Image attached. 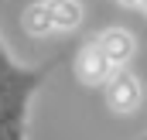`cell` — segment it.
<instances>
[{"mask_svg":"<svg viewBox=\"0 0 147 140\" xmlns=\"http://www.w3.org/2000/svg\"><path fill=\"white\" fill-rule=\"evenodd\" d=\"M106 103L113 113H134L140 106V82L127 69H116L106 79Z\"/></svg>","mask_w":147,"mask_h":140,"instance_id":"cell-2","label":"cell"},{"mask_svg":"<svg viewBox=\"0 0 147 140\" xmlns=\"http://www.w3.org/2000/svg\"><path fill=\"white\" fill-rule=\"evenodd\" d=\"M96 48L103 51V58L110 62L113 69H120V65H127L130 55H134V38L127 34L123 28H110V31H103V34L96 38Z\"/></svg>","mask_w":147,"mask_h":140,"instance_id":"cell-4","label":"cell"},{"mask_svg":"<svg viewBox=\"0 0 147 140\" xmlns=\"http://www.w3.org/2000/svg\"><path fill=\"white\" fill-rule=\"evenodd\" d=\"M137 10H144V14H147V0H140V7H137Z\"/></svg>","mask_w":147,"mask_h":140,"instance_id":"cell-8","label":"cell"},{"mask_svg":"<svg viewBox=\"0 0 147 140\" xmlns=\"http://www.w3.org/2000/svg\"><path fill=\"white\" fill-rule=\"evenodd\" d=\"M58 58L45 65H21L0 41V140H28V109L31 99L55 69Z\"/></svg>","mask_w":147,"mask_h":140,"instance_id":"cell-1","label":"cell"},{"mask_svg":"<svg viewBox=\"0 0 147 140\" xmlns=\"http://www.w3.org/2000/svg\"><path fill=\"white\" fill-rule=\"evenodd\" d=\"M45 10H48L55 31H75L79 21H82V7H79V0H45Z\"/></svg>","mask_w":147,"mask_h":140,"instance_id":"cell-5","label":"cell"},{"mask_svg":"<svg viewBox=\"0 0 147 140\" xmlns=\"http://www.w3.org/2000/svg\"><path fill=\"white\" fill-rule=\"evenodd\" d=\"M144 140H147V137H144Z\"/></svg>","mask_w":147,"mask_h":140,"instance_id":"cell-9","label":"cell"},{"mask_svg":"<svg viewBox=\"0 0 147 140\" xmlns=\"http://www.w3.org/2000/svg\"><path fill=\"white\" fill-rule=\"evenodd\" d=\"M113 72L116 69L103 58V51L96 48V41L86 44V48L75 55V75H79V82H86V85H106V79H110Z\"/></svg>","mask_w":147,"mask_h":140,"instance_id":"cell-3","label":"cell"},{"mask_svg":"<svg viewBox=\"0 0 147 140\" xmlns=\"http://www.w3.org/2000/svg\"><path fill=\"white\" fill-rule=\"evenodd\" d=\"M24 28H28V34H51L55 28H51V17H48V10H45V0L41 3H31L28 10H24Z\"/></svg>","mask_w":147,"mask_h":140,"instance_id":"cell-6","label":"cell"},{"mask_svg":"<svg viewBox=\"0 0 147 140\" xmlns=\"http://www.w3.org/2000/svg\"><path fill=\"white\" fill-rule=\"evenodd\" d=\"M120 3H123V7H134V10L140 7V0H120Z\"/></svg>","mask_w":147,"mask_h":140,"instance_id":"cell-7","label":"cell"}]
</instances>
